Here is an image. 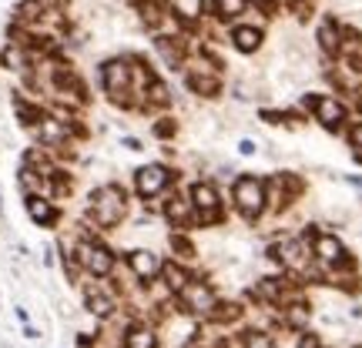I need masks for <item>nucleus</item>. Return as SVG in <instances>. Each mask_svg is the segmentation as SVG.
<instances>
[{"label":"nucleus","instance_id":"6ab92c4d","mask_svg":"<svg viewBox=\"0 0 362 348\" xmlns=\"http://www.w3.org/2000/svg\"><path fill=\"white\" fill-rule=\"evenodd\" d=\"M0 64L7 67V71H27V51L24 47H21V44H7V47H4V54H0Z\"/></svg>","mask_w":362,"mask_h":348},{"label":"nucleus","instance_id":"20e7f679","mask_svg":"<svg viewBox=\"0 0 362 348\" xmlns=\"http://www.w3.org/2000/svg\"><path fill=\"white\" fill-rule=\"evenodd\" d=\"M302 104H305L309 111H315V121H319L322 128H329V131H339V124L346 121V107H342L336 97H325V94H305Z\"/></svg>","mask_w":362,"mask_h":348},{"label":"nucleus","instance_id":"393cba45","mask_svg":"<svg viewBox=\"0 0 362 348\" xmlns=\"http://www.w3.org/2000/svg\"><path fill=\"white\" fill-rule=\"evenodd\" d=\"M312 318V311L305 305H292V308H285V322L292 325V328H305Z\"/></svg>","mask_w":362,"mask_h":348},{"label":"nucleus","instance_id":"9b49d317","mask_svg":"<svg viewBox=\"0 0 362 348\" xmlns=\"http://www.w3.org/2000/svg\"><path fill=\"white\" fill-rule=\"evenodd\" d=\"M24 208H27V215H30V221H37L40 228H51L54 221H57V208L47 198H40V194H27Z\"/></svg>","mask_w":362,"mask_h":348},{"label":"nucleus","instance_id":"c756f323","mask_svg":"<svg viewBox=\"0 0 362 348\" xmlns=\"http://www.w3.org/2000/svg\"><path fill=\"white\" fill-rule=\"evenodd\" d=\"M349 144H352V148H359V151H362V121H359V124H352V128H349Z\"/></svg>","mask_w":362,"mask_h":348},{"label":"nucleus","instance_id":"f03ea898","mask_svg":"<svg viewBox=\"0 0 362 348\" xmlns=\"http://www.w3.org/2000/svg\"><path fill=\"white\" fill-rule=\"evenodd\" d=\"M101 88L104 94L115 104L128 107V94H131V57H115V61H104L101 64Z\"/></svg>","mask_w":362,"mask_h":348},{"label":"nucleus","instance_id":"aec40b11","mask_svg":"<svg viewBox=\"0 0 362 348\" xmlns=\"http://www.w3.org/2000/svg\"><path fill=\"white\" fill-rule=\"evenodd\" d=\"M315 255L322 261H342V245H339V238L319 234V238H315Z\"/></svg>","mask_w":362,"mask_h":348},{"label":"nucleus","instance_id":"a878e982","mask_svg":"<svg viewBox=\"0 0 362 348\" xmlns=\"http://www.w3.org/2000/svg\"><path fill=\"white\" fill-rule=\"evenodd\" d=\"M161 271H165V278H168L171 292H181V288L188 284V275H185L181 268H175V265H161Z\"/></svg>","mask_w":362,"mask_h":348},{"label":"nucleus","instance_id":"473e14b6","mask_svg":"<svg viewBox=\"0 0 362 348\" xmlns=\"http://www.w3.org/2000/svg\"><path fill=\"white\" fill-rule=\"evenodd\" d=\"M302 348H319V338H315V335H305V338H302Z\"/></svg>","mask_w":362,"mask_h":348},{"label":"nucleus","instance_id":"5701e85b","mask_svg":"<svg viewBox=\"0 0 362 348\" xmlns=\"http://www.w3.org/2000/svg\"><path fill=\"white\" fill-rule=\"evenodd\" d=\"M124 348H155V332L151 328H134L124 338Z\"/></svg>","mask_w":362,"mask_h":348},{"label":"nucleus","instance_id":"39448f33","mask_svg":"<svg viewBox=\"0 0 362 348\" xmlns=\"http://www.w3.org/2000/svg\"><path fill=\"white\" fill-rule=\"evenodd\" d=\"M168 181H171V171L165 168V164H144V168L134 171V188H138L141 198H155V194H161L165 188H168Z\"/></svg>","mask_w":362,"mask_h":348},{"label":"nucleus","instance_id":"4468645a","mask_svg":"<svg viewBox=\"0 0 362 348\" xmlns=\"http://www.w3.org/2000/svg\"><path fill=\"white\" fill-rule=\"evenodd\" d=\"M165 13H168L165 0H141L138 4V17H141L144 27H161L165 24Z\"/></svg>","mask_w":362,"mask_h":348},{"label":"nucleus","instance_id":"dca6fc26","mask_svg":"<svg viewBox=\"0 0 362 348\" xmlns=\"http://www.w3.org/2000/svg\"><path fill=\"white\" fill-rule=\"evenodd\" d=\"M131 268L138 278H155L161 271V261H158L155 251H131Z\"/></svg>","mask_w":362,"mask_h":348},{"label":"nucleus","instance_id":"9d476101","mask_svg":"<svg viewBox=\"0 0 362 348\" xmlns=\"http://www.w3.org/2000/svg\"><path fill=\"white\" fill-rule=\"evenodd\" d=\"M181 298H185V308L188 311H211L215 308V295H211V288H205L202 282H188L181 288Z\"/></svg>","mask_w":362,"mask_h":348},{"label":"nucleus","instance_id":"4be33fe9","mask_svg":"<svg viewBox=\"0 0 362 348\" xmlns=\"http://www.w3.org/2000/svg\"><path fill=\"white\" fill-rule=\"evenodd\" d=\"M302 251H305L302 241H285L282 251H279V258H282V265H288V268H302Z\"/></svg>","mask_w":362,"mask_h":348},{"label":"nucleus","instance_id":"412c9836","mask_svg":"<svg viewBox=\"0 0 362 348\" xmlns=\"http://www.w3.org/2000/svg\"><path fill=\"white\" fill-rule=\"evenodd\" d=\"M215 13L221 20H238L242 13H248V0H215Z\"/></svg>","mask_w":362,"mask_h":348},{"label":"nucleus","instance_id":"f3484780","mask_svg":"<svg viewBox=\"0 0 362 348\" xmlns=\"http://www.w3.org/2000/svg\"><path fill=\"white\" fill-rule=\"evenodd\" d=\"M319 47H322L329 57H336L339 47H342V40H339V27L336 20H322L319 24Z\"/></svg>","mask_w":362,"mask_h":348},{"label":"nucleus","instance_id":"7c9ffc66","mask_svg":"<svg viewBox=\"0 0 362 348\" xmlns=\"http://www.w3.org/2000/svg\"><path fill=\"white\" fill-rule=\"evenodd\" d=\"M238 151H242V155H255L259 148H255V141H248V138H245V141L238 144Z\"/></svg>","mask_w":362,"mask_h":348},{"label":"nucleus","instance_id":"7ed1b4c3","mask_svg":"<svg viewBox=\"0 0 362 348\" xmlns=\"http://www.w3.org/2000/svg\"><path fill=\"white\" fill-rule=\"evenodd\" d=\"M235 205L245 218H259L265 208V181L255 174H242L235 181Z\"/></svg>","mask_w":362,"mask_h":348},{"label":"nucleus","instance_id":"423d86ee","mask_svg":"<svg viewBox=\"0 0 362 348\" xmlns=\"http://www.w3.org/2000/svg\"><path fill=\"white\" fill-rule=\"evenodd\" d=\"M37 141L44 148H64L71 141V121H61V117H40L37 121Z\"/></svg>","mask_w":362,"mask_h":348},{"label":"nucleus","instance_id":"b1692460","mask_svg":"<svg viewBox=\"0 0 362 348\" xmlns=\"http://www.w3.org/2000/svg\"><path fill=\"white\" fill-rule=\"evenodd\" d=\"M88 308H90V315L107 318V315L115 311V305H111V298H104V295H98V292H90V295H88Z\"/></svg>","mask_w":362,"mask_h":348},{"label":"nucleus","instance_id":"bb28decb","mask_svg":"<svg viewBox=\"0 0 362 348\" xmlns=\"http://www.w3.org/2000/svg\"><path fill=\"white\" fill-rule=\"evenodd\" d=\"M245 348H275V342L265 332H252V335H245Z\"/></svg>","mask_w":362,"mask_h":348},{"label":"nucleus","instance_id":"6e6552de","mask_svg":"<svg viewBox=\"0 0 362 348\" xmlns=\"http://www.w3.org/2000/svg\"><path fill=\"white\" fill-rule=\"evenodd\" d=\"M78 258H81V265H84L90 275H111V268H115L111 251H107V248H101V245H94V241H81Z\"/></svg>","mask_w":362,"mask_h":348},{"label":"nucleus","instance_id":"ddd939ff","mask_svg":"<svg viewBox=\"0 0 362 348\" xmlns=\"http://www.w3.org/2000/svg\"><path fill=\"white\" fill-rule=\"evenodd\" d=\"M44 13H47V4L44 0H21L17 7H13V17H17V24H40L44 20Z\"/></svg>","mask_w":362,"mask_h":348},{"label":"nucleus","instance_id":"2f4dec72","mask_svg":"<svg viewBox=\"0 0 362 348\" xmlns=\"http://www.w3.org/2000/svg\"><path fill=\"white\" fill-rule=\"evenodd\" d=\"M121 144H124L128 151H144V148H141V141H138V138H124V141H121Z\"/></svg>","mask_w":362,"mask_h":348},{"label":"nucleus","instance_id":"cd10ccee","mask_svg":"<svg viewBox=\"0 0 362 348\" xmlns=\"http://www.w3.org/2000/svg\"><path fill=\"white\" fill-rule=\"evenodd\" d=\"M175 131H178V124H175L171 117H161V121L155 124V134H158V138H171Z\"/></svg>","mask_w":362,"mask_h":348},{"label":"nucleus","instance_id":"a211bd4d","mask_svg":"<svg viewBox=\"0 0 362 348\" xmlns=\"http://www.w3.org/2000/svg\"><path fill=\"white\" fill-rule=\"evenodd\" d=\"M165 218H168L171 224H188V218H192V201H185L181 194L168 198V205H165Z\"/></svg>","mask_w":362,"mask_h":348},{"label":"nucleus","instance_id":"1a4fd4ad","mask_svg":"<svg viewBox=\"0 0 362 348\" xmlns=\"http://www.w3.org/2000/svg\"><path fill=\"white\" fill-rule=\"evenodd\" d=\"M188 88L202 97H218L221 94V80L215 78V67H188Z\"/></svg>","mask_w":362,"mask_h":348},{"label":"nucleus","instance_id":"0eeeda50","mask_svg":"<svg viewBox=\"0 0 362 348\" xmlns=\"http://www.w3.org/2000/svg\"><path fill=\"white\" fill-rule=\"evenodd\" d=\"M192 208L198 211V218L205 221V224H211V221H218V191L211 188V184H205V181H198L192 188Z\"/></svg>","mask_w":362,"mask_h":348},{"label":"nucleus","instance_id":"2eb2a0df","mask_svg":"<svg viewBox=\"0 0 362 348\" xmlns=\"http://www.w3.org/2000/svg\"><path fill=\"white\" fill-rule=\"evenodd\" d=\"M232 44L242 54H255L262 47V30H259V27H235V30H232Z\"/></svg>","mask_w":362,"mask_h":348},{"label":"nucleus","instance_id":"f257e3e1","mask_svg":"<svg viewBox=\"0 0 362 348\" xmlns=\"http://www.w3.org/2000/svg\"><path fill=\"white\" fill-rule=\"evenodd\" d=\"M90 211H94L98 224L115 228L117 221L124 218V211H128V198H124V191L117 184H101V188L90 191Z\"/></svg>","mask_w":362,"mask_h":348},{"label":"nucleus","instance_id":"f8f14e48","mask_svg":"<svg viewBox=\"0 0 362 348\" xmlns=\"http://www.w3.org/2000/svg\"><path fill=\"white\" fill-rule=\"evenodd\" d=\"M155 51L161 54V61L171 67V71H178L185 64V44L178 37H165V34H158L155 37Z\"/></svg>","mask_w":362,"mask_h":348},{"label":"nucleus","instance_id":"c85d7f7f","mask_svg":"<svg viewBox=\"0 0 362 348\" xmlns=\"http://www.w3.org/2000/svg\"><path fill=\"white\" fill-rule=\"evenodd\" d=\"M171 248H175V251H181V255H188V258H192V255H194V248L188 245V241H185V238H178V234H175V238H171Z\"/></svg>","mask_w":362,"mask_h":348}]
</instances>
